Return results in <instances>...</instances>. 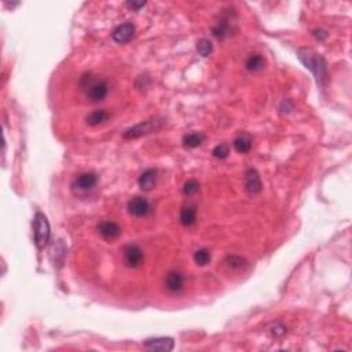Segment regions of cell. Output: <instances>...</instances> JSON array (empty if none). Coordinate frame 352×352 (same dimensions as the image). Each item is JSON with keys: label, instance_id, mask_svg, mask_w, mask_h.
I'll return each instance as SVG.
<instances>
[{"label": "cell", "instance_id": "obj_18", "mask_svg": "<svg viewBox=\"0 0 352 352\" xmlns=\"http://www.w3.org/2000/svg\"><path fill=\"white\" fill-rule=\"evenodd\" d=\"M202 141H204V135L194 132V134H189V135H186L183 138V145H185L186 148L190 149L198 148L202 143Z\"/></svg>", "mask_w": 352, "mask_h": 352}, {"label": "cell", "instance_id": "obj_13", "mask_svg": "<svg viewBox=\"0 0 352 352\" xmlns=\"http://www.w3.org/2000/svg\"><path fill=\"white\" fill-rule=\"evenodd\" d=\"M197 222V210L193 205H186L180 210V223L185 227H192Z\"/></svg>", "mask_w": 352, "mask_h": 352}, {"label": "cell", "instance_id": "obj_25", "mask_svg": "<svg viewBox=\"0 0 352 352\" xmlns=\"http://www.w3.org/2000/svg\"><path fill=\"white\" fill-rule=\"evenodd\" d=\"M314 37L318 40H325L328 37V32L323 31V29H315L314 31Z\"/></svg>", "mask_w": 352, "mask_h": 352}, {"label": "cell", "instance_id": "obj_6", "mask_svg": "<svg viewBox=\"0 0 352 352\" xmlns=\"http://www.w3.org/2000/svg\"><path fill=\"white\" fill-rule=\"evenodd\" d=\"M151 210V206L149 204V201L145 197H134L128 202V212L132 216L143 217L148 216Z\"/></svg>", "mask_w": 352, "mask_h": 352}, {"label": "cell", "instance_id": "obj_22", "mask_svg": "<svg viewBox=\"0 0 352 352\" xmlns=\"http://www.w3.org/2000/svg\"><path fill=\"white\" fill-rule=\"evenodd\" d=\"M213 35L217 37V39H224V37L230 35V26L226 21H222L220 24H217L215 28H213Z\"/></svg>", "mask_w": 352, "mask_h": 352}, {"label": "cell", "instance_id": "obj_9", "mask_svg": "<svg viewBox=\"0 0 352 352\" xmlns=\"http://www.w3.org/2000/svg\"><path fill=\"white\" fill-rule=\"evenodd\" d=\"M173 340L169 337H158V339H149L145 341V347L151 351L169 352L173 350Z\"/></svg>", "mask_w": 352, "mask_h": 352}, {"label": "cell", "instance_id": "obj_3", "mask_svg": "<svg viewBox=\"0 0 352 352\" xmlns=\"http://www.w3.org/2000/svg\"><path fill=\"white\" fill-rule=\"evenodd\" d=\"M164 125V120L162 118H153V120H148L143 123L138 124L135 127H132L130 130H127L124 132V138L125 139H135L139 136L149 135L151 132L158 131Z\"/></svg>", "mask_w": 352, "mask_h": 352}, {"label": "cell", "instance_id": "obj_27", "mask_svg": "<svg viewBox=\"0 0 352 352\" xmlns=\"http://www.w3.org/2000/svg\"><path fill=\"white\" fill-rule=\"evenodd\" d=\"M145 4H146L145 1H139V3H138V1H128V3H127V6L131 7V8H135V10L141 8V7H143Z\"/></svg>", "mask_w": 352, "mask_h": 352}, {"label": "cell", "instance_id": "obj_24", "mask_svg": "<svg viewBox=\"0 0 352 352\" xmlns=\"http://www.w3.org/2000/svg\"><path fill=\"white\" fill-rule=\"evenodd\" d=\"M212 154L216 158H226L229 155V146L227 145H217L216 148L213 149Z\"/></svg>", "mask_w": 352, "mask_h": 352}, {"label": "cell", "instance_id": "obj_2", "mask_svg": "<svg viewBox=\"0 0 352 352\" xmlns=\"http://www.w3.org/2000/svg\"><path fill=\"white\" fill-rule=\"evenodd\" d=\"M81 88L86 91L87 98L93 102H101L106 98V95L109 93V86L106 81L97 80L93 74H84L81 77Z\"/></svg>", "mask_w": 352, "mask_h": 352}, {"label": "cell", "instance_id": "obj_14", "mask_svg": "<svg viewBox=\"0 0 352 352\" xmlns=\"http://www.w3.org/2000/svg\"><path fill=\"white\" fill-rule=\"evenodd\" d=\"M155 180H157V171L155 169H148L139 176L138 185L142 190H151L154 187Z\"/></svg>", "mask_w": 352, "mask_h": 352}, {"label": "cell", "instance_id": "obj_16", "mask_svg": "<svg viewBox=\"0 0 352 352\" xmlns=\"http://www.w3.org/2000/svg\"><path fill=\"white\" fill-rule=\"evenodd\" d=\"M110 118V113L106 110H95L93 111L91 114H88L86 118V121L88 125L91 127H95V125H99V124H103L105 121H107Z\"/></svg>", "mask_w": 352, "mask_h": 352}, {"label": "cell", "instance_id": "obj_7", "mask_svg": "<svg viewBox=\"0 0 352 352\" xmlns=\"http://www.w3.org/2000/svg\"><path fill=\"white\" fill-rule=\"evenodd\" d=\"M97 182H98V176H97L95 173L86 172L79 175V176L74 179L72 187L80 190V192H88V190H91L94 186L97 185Z\"/></svg>", "mask_w": 352, "mask_h": 352}, {"label": "cell", "instance_id": "obj_11", "mask_svg": "<svg viewBox=\"0 0 352 352\" xmlns=\"http://www.w3.org/2000/svg\"><path fill=\"white\" fill-rule=\"evenodd\" d=\"M99 234L102 235V238H105L107 241L116 240L118 235L121 234V229L117 223L114 222H102L98 226Z\"/></svg>", "mask_w": 352, "mask_h": 352}, {"label": "cell", "instance_id": "obj_19", "mask_svg": "<svg viewBox=\"0 0 352 352\" xmlns=\"http://www.w3.org/2000/svg\"><path fill=\"white\" fill-rule=\"evenodd\" d=\"M194 261H196L197 266H201V267L206 266V264L210 261V252L208 251V249H205V248L198 249L197 252L194 253Z\"/></svg>", "mask_w": 352, "mask_h": 352}, {"label": "cell", "instance_id": "obj_12", "mask_svg": "<svg viewBox=\"0 0 352 352\" xmlns=\"http://www.w3.org/2000/svg\"><path fill=\"white\" fill-rule=\"evenodd\" d=\"M185 286V278L183 275L178 271H171L165 278V288L171 293H179L183 291Z\"/></svg>", "mask_w": 352, "mask_h": 352}, {"label": "cell", "instance_id": "obj_10", "mask_svg": "<svg viewBox=\"0 0 352 352\" xmlns=\"http://www.w3.org/2000/svg\"><path fill=\"white\" fill-rule=\"evenodd\" d=\"M245 190L249 194H257L261 192V180L256 169H248L245 175Z\"/></svg>", "mask_w": 352, "mask_h": 352}, {"label": "cell", "instance_id": "obj_15", "mask_svg": "<svg viewBox=\"0 0 352 352\" xmlns=\"http://www.w3.org/2000/svg\"><path fill=\"white\" fill-rule=\"evenodd\" d=\"M245 68L249 72H259L261 69L266 68V59L260 54H252L245 62Z\"/></svg>", "mask_w": 352, "mask_h": 352}, {"label": "cell", "instance_id": "obj_8", "mask_svg": "<svg viewBox=\"0 0 352 352\" xmlns=\"http://www.w3.org/2000/svg\"><path fill=\"white\" fill-rule=\"evenodd\" d=\"M134 33H135V26H134V24H131V22H125V24L123 25H118L117 28L113 31V33H111V37H113V40L116 42V43H127L128 40H131V37L134 36Z\"/></svg>", "mask_w": 352, "mask_h": 352}, {"label": "cell", "instance_id": "obj_4", "mask_svg": "<svg viewBox=\"0 0 352 352\" xmlns=\"http://www.w3.org/2000/svg\"><path fill=\"white\" fill-rule=\"evenodd\" d=\"M33 226H35V241H36L37 248L43 249L49 244L50 234H51L49 220L43 213H36Z\"/></svg>", "mask_w": 352, "mask_h": 352}, {"label": "cell", "instance_id": "obj_1", "mask_svg": "<svg viewBox=\"0 0 352 352\" xmlns=\"http://www.w3.org/2000/svg\"><path fill=\"white\" fill-rule=\"evenodd\" d=\"M299 58L305 65V68H308L312 73L315 74L318 83L322 84V86H325V83L328 80V65H326V61L319 54H316L315 51H312V50L309 49L300 50L299 51Z\"/></svg>", "mask_w": 352, "mask_h": 352}, {"label": "cell", "instance_id": "obj_21", "mask_svg": "<svg viewBox=\"0 0 352 352\" xmlns=\"http://www.w3.org/2000/svg\"><path fill=\"white\" fill-rule=\"evenodd\" d=\"M212 43H210L208 39H201V40H198L197 43V51L200 55L202 56H208L212 52Z\"/></svg>", "mask_w": 352, "mask_h": 352}, {"label": "cell", "instance_id": "obj_17", "mask_svg": "<svg viewBox=\"0 0 352 352\" xmlns=\"http://www.w3.org/2000/svg\"><path fill=\"white\" fill-rule=\"evenodd\" d=\"M234 149L235 151L245 154L252 149V139L248 138V136H238L234 141Z\"/></svg>", "mask_w": 352, "mask_h": 352}, {"label": "cell", "instance_id": "obj_23", "mask_svg": "<svg viewBox=\"0 0 352 352\" xmlns=\"http://www.w3.org/2000/svg\"><path fill=\"white\" fill-rule=\"evenodd\" d=\"M198 190H200V183L194 179L187 180L185 186H183V193H185L186 196H194Z\"/></svg>", "mask_w": 352, "mask_h": 352}, {"label": "cell", "instance_id": "obj_5", "mask_svg": "<svg viewBox=\"0 0 352 352\" xmlns=\"http://www.w3.org/2000/svg\"><path fill=\"white\" fill-rule=\"evenodd\" d=\"M123 259L125 266L131 267V268H136V267H139L142 264L145 256H143L142 249L139 247H136V245H127L123 251Z\"/></svg>", "mask_w": 352, "mask_h": 352}, {"label": "cell", "instance_id": "obj_20", "mask_svg": "<svg viewBox=\"0 0 352 352\" xmlns=\"http://www.w3.org/2000/svg\"><path fill=\"white\" fill-rule=\"evenodd\" d=\"M226 264L231 270H242L244 267L247 266V261H245V259L240 257V256H229L226 259Z\"/></svg>", "mask_w": 352, "mask_h": 352}, {"label": "cell", "instance_id": "obj_26", "mask_svg": "<svg viewBox=\"0 0 352 352\" xmlns=\"http://www.w3.org/2000/svg\"><path fill=\"white\" fill-rule=\"evenodd\" d=\"M271 333L274 336H282V334L286 333V329L284 326H281V325H275V328H272Z\"/></svg>", "mask_w": 352, "mask_h": 352}]
</instances>
